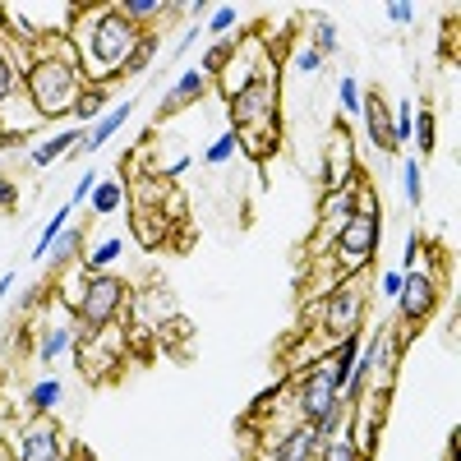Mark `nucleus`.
<instances>
[{"label": "nucleus", "mask_w": 461, "mask_h": 461, "mask_svg": "<svg viewBox=\"0 0 461 461\" xmlns=\"http://www.w3.org/2000/svg\"><path fill=\"white\" fill-rule=\"evenodd\" d=\"M139 47V32L125 19V10H102L93 19V42H88V65L97 74H115L125 69V56H134Z\"/></svg>", "instance_id": "nucleus-1"}, {"label": "nucleus", "mask_w": 461, "mask_h": 461, "mask_svg": "<svg viewBox=\"0 0 461 461\" xmlns=\"http://www.w3.org/2000/svg\"><path fill=\"white\" fill-rule=\"evenodd\" d=\"M28 93L37 115H65L79 102V69L69 60H37L28 74Z\"/></svg>", "instance_id": "nucleus-2"}, {"label": "nucleus", "mask_w": 461, "mask_h": 461, "mask_svg": "<svg viewBox=\"0 0 461 461\" xmlns=\"http://www.w3.org/2000/svg\"><path fill=\"white\" fill-rule=\"evenodd\" d=\"M300 411H304V420L314 425L319 438H332L337 420H341V393L332 388L328 374H310V378H304V388H300Z\"/></svg>", "instance_id": "nucleus-3"}, {"label": "nucleus", "mask_w": 461, "mask_h": 461, "mask_svg": "<svg viewBox=\"0 0 461 461\" xmlns=\"http://www.w3.org/2000/svg\"><path fill=\"white\" fill-rule=\"evenodd\" d=\"M378 249V212H356V217H346L337 226V254L346 263V273H356V267H365Z\"/></svg>", "instance_id": "nucleus-4"}, {"label": "nucleus", "mask_w": 461, "mask_h": 461, "mask_svg": "<svg viewBox=\"0 0 461 461\" xmlns=\"http://www.w3.org/2000/svg\"><path fill=\"white\" fill-rule=\"evenodd\" d=\"M121 295H125L121 277H106V273H97V277L88 282V291H84V304H79L84 323H88V328H106V323H111V314L121 310Z\"/></svg>", "instance_id": "nucleus-5"}, {"label": "nucleus", "mask_w": 461, "mask_h": 461, "mask_svg": "<svg viewBox=\"0 0 461 461\" xmlns=\"http://www.w3.org/2000/svg\"><path fill=\"white\" fill-rule=\"evenodd\" d=\"M397 310L411 319V323H425L434 310H438V282L429 273H406L402 277V291H397Z\"/></svg>", "instance_id": "nucleus-6"}, {"label": "nucleus", "mask_w": 461, "mask_h": 461, "mask_svg": "<svg viewBox=\"0 0 461 461\" xmlns=\"http://www.w3.org/2000/svg\"><path fill=\"white\" fill-rule=\"evenodd\" d=\"M273 111H277V97H273V84H258V79H249L236 97H230V121L236 125H267L273 121Z\"/></svg>", "instance_id": "nucleus-7"}, {"label": "nucleus", "mask_w": 461, "mask_h": 461, "mask_svg": "<svg viewBox=\"0 0 461 461\" xmlns=\"http://www.w3.org/2000/svg\"><path fill=\"white\" fill-rule=\"evenodd\" d=\"M323 323H328V332H332L337 341H341V337H356V328H360V291H332Z\"/></svg>", "instance_id": "nucleus-8"}, {"label": "nucleus", "mask_w": 461, "mask_h": 461, "mask_svg": "<svg viewBox=\"0 0 461 461\" xmlns=\"http://www.w3.org/2000/svg\"><path fill=\"white\" fill-rule=\"evenodd\" d=\"M319 447H323V438L314 434V425H295V429L282 434V443L273 452H267V461H314Z\"/></svg>", "instance_id": "nucleus-9"}, {"label": "nucleus", "mask_w": 461, "mask_h": 461, "mask_svg": "<svg viewBox=\"0 0 461 461\" xmlns=\"http://www.w3.org/2000/svg\"><path fill=\"white\" fill-rule=\"evenodd\" d=\"M19 461H65L56 429L51 425H28L23 443H19Z\"/></svg>", "instance_id": "nucleus-10"}, {"label": "nucleus", "mask_w": 461, "mask_h": 461, "mask_svg": "<svg viewBox=\"0 0 461 461\" xmlns=\"http://www.w3.org/2000/svg\"><path fill=\"white\" fill-rule=\"evenodd\" d=\"M351 167H356V158H351V134L337 125V134H332V143H328V189H341L346 176H351Z\"/></svg>", "instance_id": "nucleus-11"}, {"label": "nucleus", "mask_w": 461, "mask_h": 461, "mask_svg": "<svg viewBox=\"0 0 461 461\" xmlns=\"http://www.w3.org/2000/svg\"><path fill=\"white\" fill-rule=\"evenodd\" d=\"M360 111H365V121H369V139H374L383 152H397V148H393V121H388V106H383V97L369 93V102H360Z\"/></svg>", "instance_id": "nucleus-12"}, {"label": "nucleus", "mask_w": 461, "mask_h": 461, "mask_svg": "<svg viewBox=\"0 0 461 461\" xmlns=\"http://www.w3.org/2000/svg\"><path fill=\"white\" fill-rule=\"evenodd\" d=\"M356 360H360V341H356V337H341V341H337V365L328 369V378H332V388H337V393L346 388V378H351Z\"/></svg>", "instance_id": "nucleus-13"}, {"label": "nucleus", "mask_w": 461, "mask_h": 461, "mask_svg": "<svg viewBox=\"0 0 461 461\" xmlns=\"http://www.w3.org/2000/svg\"><path fill=\"white\" fill-rule=\"evenodd\" d=\"M130 111H134V106H130V102H121V106H115L111 115H102V121L93 125V134L84 139V148H88V152H97V148H102V143H106V139H111L115 130H121V125L130 121Z\"/></svg>", "instance_id": "nucleus-14"}, {"label": "nucleus", "mask_w": 461, "mask_h": 461, "mask_svg": "<svg viewBox=\"0 0 461 461\" xmlns=\"http://www.w3.org/2000/svg\"><path fill=\"white\" fill-rule=\"evenodd\" d=\"M69 212H74V203H65V208H60V212H56V217H51V221L42 226V236H37V245H32V258H37V263H42V258L51 254V245H56V240L65 236V226H69Z\"/></svg>", "instance_id": "nucleus-15"}, {"label": "nucleus", "mask_w": 461, "mask_h": 461, "mask_svg": "<svg viewBox=\"0 0 461 461\" xmlns=\"http://www.w3.org/2000/svg\"><path fill=\"white\" fill-rule=\"evenodd\" d=\"M203 93V69H189V74H180L176 79V88H171V97L162 102V111H176L180 102H194Z\"/></svg>", "instance_id": "nucleus-16"}, {"label": "nucleus", "mask_w": 461, "mask_h": 461, "mask_svg": "<svg viewBox=\"0 0 461 461\" xmlns=\"http://www.w3.org/2000/svg\"><path fill=\"white\" fill-rule=\"evenodd\" d=\"M356 203H360V199H356V189H351V185H341V189H332V194H328V208H323V212L337 217V226H341L346 217H356V212H360Z\"/></svg>", "instance_id": "nucleus-17"}, {"label": "nucleus", "mask_w": 461, "mask_h": 461, "mask_svg": "<svg viewBox=\"0 0 461 461\" xmlns=\"http://www.w3.org/2000/svg\"><path fill=\"white\" fill-rule=\"evenodd\" d=\"M411 139L420 143V152H434L438 134H434V111H429V106H420V111H415V125H411Z\"/></svg>", "instance_id": "nucleus-18"}, {"label": "nucleus", "mask_w": 461, "mask_h": 461, "mask_svg": "<svg viewBox=\"0 0 461 461\" xmlns=\"http://www.w3.org/2000/svg\"><path fill=\"white\" fill-rule=\"evenodd\" d=\"M74 143H84V134H79V130H69V134H60V139L42 143V148L32 152V162H37V167H51V162L60 158V152H65V148H74Z\"/></svg>", "instance_id": "nucleus-19"}, {"label": "nucleus", "mask_w": 461, "mask_h": 461, "mask_svg": "<svg viewBox=\"0 0 461 461\" xmlns=\"http://www.w3.org/2000/svg\"><path fill=\"white\" fill-rule=\"evenodd\" d=\"M319 461H360V447H356V438H328L319 447Z\"/></svg>", "instance_id": "nucleus-20"}, {"label": "nucleus", "mask_w": 461, "mask_h": 461, "mask_svg": "<svg viewBox=\"0 0 461 461\" xmlns=\"http://www.w3.org/2000/svg\"><path fill=\"white\" fill-rule=\"evenodd\" d=\"M121 199H125V189L115 185V180H102V185L93 189V208H97V212H115V208H121Z\"/></svg>", "instance_id": "nucleus-21"}, {"label": "nucleus", "mask_w": 461, "mask_h": 461, "mask_svg": "<svg viewBox=\"0 0 461 461\" xmlns=\"http://www.w3.org/2000/svg\"><path fill=\"white\" fill-rule=\"evenodd\" d=\"M28 402H32V411H51V406L60 402V383H56V378H42V383L28 393Z\"/></svg>", "instance_id": "nucleus-22"}, {"label": "nucleus", "mask_w": 461, "mask_h": 461, "mask_svg": "<svg viewBox=\"0 0 461 461\" xmlns=\"http://www.w3.org/2000/svg\"><path fill=\"white\" fill-rule=\"evenodd\" d=\"M236 143H240V134H236V130H230V134H221V139H217V143L203 152V162H208V167H221V162L230 158V152H236Z\"/></svg>", "instance_id": "nucleus-23"}, {"label": "nucleus", "mask_w": 461, "mask_h": 461, "mask_svg": "<svg viewBox=\"0 0 461 461\" xmlns=\"http://www.w3.org/2000/svg\"><path fill=\"white\" fill-rule=\"evenodd\" d=\"M69 341H74V332H69V328H56V332H47V341H42V351H37V356H42V360H56Z\"/></svg>", "instance_id": "nucleus-24"}, {"label": "nucleus", "mask_w": 461, "mask_h": 461, "mask_svg": "<svg viewBox=\"0 0 461 461\" xmlns=\"http://www.w3.org/2000/svg\"><path fill=\"white\" fill-rule=\"evenodd\" d=\"M314 42H319V47H314L319 56H328V51H337V28H332L328 19H314Z\"/></svg>", "instance_id": "nucleus-25"}, {"label": "nucleus", "mask_w": 461, "mask_h": 461, "mask_svg": "<svg viewBox=\"0 0 461 461\" xmlns=\"http://www.w3.org/2000/svg\"><path fill=\"white\" fill-rule=\"evenodd\" d=\"M167 5H162V0H130V5H125V19L134 23V19H152V14H162Z\"/></svg>", "instance_id": "nucleus-26"}, {"label": "nucleus", "mask_w": 461, "mask_h": 461, "mask_svg": "<svg viewBox=\"0 0 461 461\" xmlns=\"http://www.w3.org/2000/svg\"><path fill=\"white\" fill-rule=\"evenodd\" d=\"M236 19H240V14H236V5H217V10H212V19H208V28L221 37V32L236 28Z\"/></svg>", "instance_id": "nucleus-27"}, {"label": "nucleus", "mask_w": 461, "mask_h": 461, "mask_svg": "<svg viewBox=\"0 0 461 461\" xmlns=\"http://www.w3.org/2000/svg\"><path fill=\"white\" fill-rule=\"evenodd\" d=\"M102 102H106V97H102L97 88H88V93H79V102H74V115H79V121H88V115L102 111Z\"/></svg>", "instance_id": "nucleus-28"}, {"label": "nucleus", "mask_w": 461, "mask_h": 461, "mask_svg": "<svg viewBox=\"0 0 461 461\" xmlns=\"http://www.w3.org/2000/svg\"><path fill=\"white\" fill-rule=\"evenodd\" d=\"M402 185H406V199H411V203H420V199H425V185H420V167H415V162H406V171H402Z\"/></svg>", "instance_id": "nucleus-29"}, {"label": "nucleus", "mask_w": 461, "mask_h": 461, "mask_svg": "<svg viewBox=\"0 0 461 461\" xmlns=\"http://www.w3.org/2000/svg\"><path fill=\"white\" fill-rule=\"evenodd\" d=\"M74 249H79V236H74V230H65V236L51 245V254H47V258H51V263H69V254H74Z\"/></svg>", "instance_id": "nucleus-30"}, {"label": "nucleus", "mask_w": 461, "mask_h": 461, "mask_svg": "<svg viewBox=\"0 0 461 461\" xmlns=\"http://www.w3.org/2000/svg\"><path fill=\"white\" fill-rule=\"evenodd\" d=\"M337 93H341V111H351V115L360 111V102H365V97H360V84H356V79H341V88H337Z\"/></svg>", "instance_id": "nucleus-31"}, {"label": "nucleus", "mask_w": 461, "mask_h": 461, "mask_svg": "<svg viewBox=\"0 0 461 461\" xmlns=\"http://www.w3.org/2000/svg\"><path fill=\"white\" fill-rule=\"evenodd\" d=\"M411 125H415V111H411V106H402L397 125H393V148H402V143L411 139Z\"/></svg>", "instance_id": "nucleus-32"}, {"label": "nucleus", "mask_w": 461, "mask_h": 461, "mask_svg": "<svg viewBox=\"0 0 461 461\" xmlns=\"http://www.w3.org/2000/svg\"><path fill=\"white\" fill-rule=\"evenodd\" d=\"M10 93H14V69H10V60H5V51H0V106L10 102Z\"/></svg>", "instance_id": "nucleus-33"}, {"label": "nucleus", "mask_w": 461, "mask_h": 461, "mask_svg": "<svg viewBox=\"0 0 461 461\" xmlns=\"http://www.w3.org/2000/svg\"><path fill=\"white\" fill-rule=\"evenodd\" d=\"M115 258H121V240H106V245L88 258V267H106V263H115Z\"/></svg>", "instance_id": "nucleus-34"}, {"label": "nucleus", "mask_w": 461, "mask_h": 461, "mask_svg": "<svg viewBox=\"0 0 461 461\" xmlns=\"http://www.w3.org/2000/svg\"><path fill=\"white\" fill-rule=\"evenodd\" d=\"M148 56H152V42H139V47H134V56L125 60V74H139V69L148 65Z\"/></svg>", "instance_id": "nucleus-35"}, {"label": "nucleus", "mask_w": 461, "mask_h": 461, "mask_svg": "<svg viewBox=\"0 0 461 461\" xmlns=\"http://www.w3.org/2000/svg\"><path fill=\"white\" fill-rule=\"evenodd\" d=\"M93 189H97V176L88 171V176L79 180V189H74V203H84V199H93Z\"/></svg>", "instance_id": "nucleus-36"}, {"label": "nucleus", "mask_w": 461, "mask_h": 461, "mask_svg": "<svg viewBox=\"0 0 461 461\" xmlns=\"http://www.w3.org/2000/svg\"><path fill=\"white\" fill-rule=\"evenodd\" d=\"M388 19H393V23H411V19H415V10H411V5H402V0H393V5H388Z\"/></svg>", "instance_id": "nucleus-37"}, {"label": "nucleus", "mask_w": 461, "mask_h": 461, "mask_svg": "<svg viewBox=\"0 0 461 461\" xmlns=\"http://www.w3.org/2000/svg\"><path fill=\"white\" fill-rule=\"evenodd\" d=\"M295 65H300V69H304V74H314V69H319V65H323V56H319V51H314V47H310V51H300V60H295Z\"/></svg>", "instance_id": "nucleus-38"}, {"label": "nucleus", "mask_w": 461, "mask_h": 461, "mask_svg": "<svg viewBox=\"0 0 461 461\" xmlns=\"http://www.w3.org/2000/svg\"><path fill=\"white\" fill-rule=\"evenodd\" d=\"M14 199H19V194H14V185L0 176V208H14Z\"/></svg>", "instance_id": "nucleus-39"}, {"label": "nucleus", "mask_w": 461, "mask_h": 461, "mask_svg": "<svg viewBox=\"0 0 461 461\" xmlns=\"http://www.w3.org/2000/svg\"><path fill=\"white\" fill-rule=\"evenodd\" d=\"M402 291V273H388V277H383V295H397Z\"/></svg>", "instance_id": "nucleus-40"}, {"label": "nucleus", "mask_w": 461, "mask_h": 461, "mask_svg": "<svg viewBox=\"0 0 461 461\" xmlns=\"http://www.w3.org/2000/svg\"><path fill=\"white\" fill-rule=\"evenodd\" d=\"M14 291V273H5V277H0V295H10Z\"/></svg>", "instance_id": "nucleus-41"}]
</instances>
